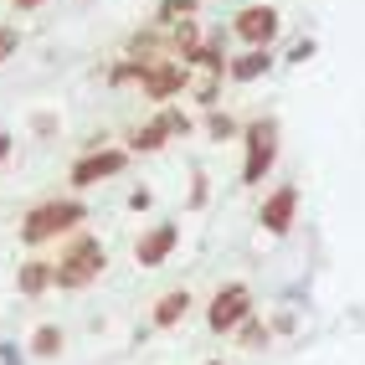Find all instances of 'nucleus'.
<instances>
[{
	"label": "nucleus",
	"mask_w": 365,
	"mask_h": 365,
	"mask_svg": "<svg viewBox=\"0 0 365 365\" xmlns=\"http://www.w3.org/2000/svg\"><path fill=\"white\" fill-rule=\"evenodd\" d=\"M83 222H88V206L78 196H52V201H41V206H31L21 216V242H26V247H41V242L72 237Z\"/></svg>",
	"instance_id": "obj_1"
},
{
	"label": "nucleus",
	"mask_w": 365,
	"mask_h": 365,
	"mask_svg": "<svg viewBox=\"0 0 365 365\" xmlns=\"http://www.w3.org/2000/svg\"><path fill=\"white\" fill-rule=\"evenodd\" d=\"M103 267H108V247H103V242L93 237V232H72L67 247L57 252V283L52 288L78 294V288H88V283L103 278Z\"/></svg>",
	"instance_id": "obj_2"
},
{
	"label": "nucleus",
	"mask_w": 365,
	"mask_h": 365,
	"mask_svg": "<svg viewBox=\"0 0 365 365\" xmlns=\"http://www.w3.org/2000/svg\"><path fill=\"white\" fill-rule=\"evenodd\" d=\"M278 118L273 113H262V118H252L247 129H242V144H247V160H242V185H262L267 180V170H273V160H278Z\"/></svg>",
	"instance_id": "obj_3"
},
{
	"label": "nucleus",
	"mask_w": 365,
	"mask_h": 365,
	"mask_svg": "<svg viewBox=\"0 0 365 365\" xmlns=\"http://www.w3.org/2000/svg\"><path fill=\"white\" fill-rule=\"evenodd\" d=\"M242 319H252V288L242 283V278H232V283H222V288L211 294V304H206V329H211V334H237Z\"/></svg>",
	"instance_id": "obj_4"
},
{
	"label": "nucleus",
	"mask_w": 365,
	"mask_h": 365,
	"mask_svg": "<svg viewBox=\"0 0 365 365\" xmlns=\"http://www.w3.org/2000/svg\"><path fill=\"white\" fill-rule=\"evenodd\" d=\"M124 165H129V150H113V144H98V150H88L72 160L67 170V180L72 190H93L98 180H113V175H124Z\"/></svg>",
	"instance_id": "obj_5"
},
{
	"label": "nucleus",
	"mask_w": 365,
	"mask_h": 365,
	"mask_svg": "<svg viewBox=\"0 0 365 365\" xmlns=\"http://www.w3.org/2000/svg\"><path fill=\"white\" fill-rule=\"evenodd\" d=\"M299 222V185L294 180H283L278 190H267L262 206H257V227L267 237H288V227Z\"/></svg>",
	"instance_id": "obj_6"
},
{
	"label": "nucleus",
	"mask_w": 365,
	"mask_h": 365,
	"mask_svg": "<svg viewBox=\"0 0 365 365\" xmlns=\"http://www.w3.org/2000/svg\"><path fill=\"white\" fill-rule=\"evenodd\" d=\"M190 78H185V62L180 57H155L150 67H144V78H139V88H144V98L150 103H170V98H180V88H185Z\"/></svg>",
	"instance_id": "obj_7"
},
{
	"label": "nucleus",
	"mask_w": 365,
	"mask_h": 365,
	"mask_svg": "<svg viewBox=\"0 0 365 365\" xmlns=\"http://www.w3.org/2000/svg\"><path fill=\"white\" fill-rule=\"evenodd\" d=\"M175 247H180V222H155L134 237V262L139 267H165Z\"/></svg>",
	"instance_id": "obj_8"
},
{
	"label": "nucleus",
	"mask_w": 365,
	"mask_h": 365,
	"mask_svg": "<svg viewBox=\"0 0 365 365\" xmlns=\"http://www.w3.org/2000/svg\"><path fill=\"white\" fill-rule=\"evenodd\" d=\"M278 26H283V16H278L273 6H242V11L232 16V36H242L247 46H273Z\"/></svg>",
	"instance_id": "obj_9"
},
{
	"label": "nucleus",
	"mask_w": 365,
	"mask_h": 365,
	"mask_svg": "<svg viewBox=\"0 0 365 365\" xmlns=\"http://www.w3.org/2000/svg\"><path fill=\"white\" fill-rule=\"evenodd\" d=\"M190 288H165V294L155 299V309H150V324L155 329H175V324H185V314H190Z\"/></svg>",
	"instance_id": "obj_10"
},
{
	"label": "nucleus",
	"mask_w": 365,
	"mask_h": 365,
	"mask_svg": "<svg viewBox=\"0 0 365 365\" xmlns=\"http://www.w3.org/2000/svg\"><path fill=\"white\" fill-rule=\"evenodd\" d=\"M52 283H57V262H46V257H26V262L16 267V288L26 299H41Z\"/></svg>",
	"instance_id": "obj_11"
},
{
	"label": "nucleus",
	"mask_w": 365,
	"mask_h": 365,
	"mask_svg": "<svg viewBox=\"0 0 365 365\" xmlns=\"http://www.w3.org/2000/svg\"><path fill=\"white\" fill-rule=\"evenodd\" d=\"M267 67H273V52H267V46H247L242 57H232L227 78H232V83H257Z\"/></svg>",
	"instance_id": "obj_12"
},
{
	"label": "nucleus",
	"mask_w": 365,
	"mask_h": 365,
	"mask_svg": "<svg viewBox=\"0 0 365 365\" xmlns=\"http://www.w3.org/2000/svg\"><path fill=\"white\" fill-rule=\"evenodd\" d=\"M196 46H201V31H196V16H180L175 26H170V57H180V62H190V57H196Z\"/></svg>",
	"instance_id": "obj_13"
},
{
	"label": "nucleus",
	"mask_w": 365,
	"mask_h": 365,
	"mask_svg": "<svg viewBox=\"0 0 365 365\" xmlns=\"http://www.w3.org/2000/svg\"><path fill=\"white\" fill-rule=\"evenodd\" d=\"M165 124H160V118H150V124H139L134 134H129V150L134 155H155V150H165Z\"/></svg>",
	"instance_id": "obj_14"
},
{
	"label": "nucleus",
	"mask_w": 365,
	"mask_h": 365,
	"mask_svg": "<svg viewBox=\"0 0 365 365\" xmlns=\"http://www.w3.org/2000/svg\"><path fill=\"white\" fill-rule=\"evenodd\" d=\"M62 345H67V334H62L57 324H41V329L31 334V355H36V360H52V355H62Z\"/></svg>",
	"instance_id": "obj_15"
},
{
	"label": "nucleus",
	"mask_w": 365,
	"mask_h": 365,
	"mask_svg": "<svg viewBox=\"0 0 365 365\" xmlns=\"http://www.w3.org/2000/svg\"><path fill=\"white\" fill-rule=\"evenodd\" d=\"M267 339H273V329H267L257 314H252V319H242V329H237V345H242V350H262Z\"/></svg>",
	"instance_id": "obj_16"
},
{
	"label": "nucleus",
	"mask_w": 365,
	"mask_h": 365,
	"mask_svg": "<svg viewBox=\"0 0 365 365\" xmlns=\"http://www.w3.org/2000/svg\"><path fill=\"white\" fill-rule=\"evenodd\" d=\"M206 139H216V144L237 139V118H232V113H222V108H206Z\"/></svg>",
	"instance_id": "obj_17"
},
{
	"label": "nucleus",
	"mask_w": 365,
	"mask_h": 365,
	"mask_svg": "<svg viewBox=\"0 0 365 365\" xmlns=\"http://www.w3.org/2000/svg\"><path fill=\"white\" fill-rule=\"evenodd\" d=\"M216 93H222V72H201V78L190 83V98L201 108H216Z\"/></svg>",
	"instance_id": "obj_18"
},
{
	"label": "nucleus",
	"mask_w": 365,
	"mask_h": 365,
	"mask_svg": "<svg viewBox=\"0 0 365 365\" xmlns=\"http://www.w3.org/2000/svg\"><path fill=\"white\" fill-rule=\"evenodd\" d=\"M160 124H165V134H170V139H180V134H190V118H185L180 108H170V103L160 108Z\"/></svg>",
	"instance_id": "obj_19"
},
{
	"label": "nucleus",
	"mask_w": 365,
	"mask_h": 365,
	"mask_svg": "<svg viewBox=\"0 0 365 365\" xmlns=\"http://www.w3.org/2000/svg\"><path fill=\"white\" fill-rule=\"evenodd\" d=\"M16 46H21L16 26H0V62H6V57H16Z\"/></svg>",
	"instance_id": "obj_20"
},
{
	"label": "nucleus",
	"mask_w": 365,
	"mask_h": 365,
	"mask_svg": "<svg viewBox=\"0 0 365 365\" xmlns=\"http://www.w3.org/2000/svg\"><path fill=\"white\" fill-rule=\"evenodd\" d=\"M309 57H314V41H309V36H304V41H299V46H294V52H288V62H309Z\"/></svg>",
	"instance_id": "obj_21"
},
{
	"label": "nucleus",
	"mask_w": 365,
	"mask_h": 365,
	"mask_svg": "<svg viewBox=\"0 0 365 365\" xmlns=\"http://www.w3.org/2000/svg\"><path fill=\"white\" fill-rule=\"evenodd\" d=\"M11 150H16V139H11L6 129H0V160H11Z\"/></svg>",
	"instance_id": "obj_22"
},
{
	"label": "nucleus",
	"mask_w": 365,
	"mask_h": 365,
	"mask_svg": "<svg viewBox=\"0 0 365 365\" xmlns=\"http://www.w3.org/2000/svg\"><path fill=\"white\" fill-rule=\"evenodd\" d=\"M16 11H36V6H46V0H11Z\"/></svg>",
	"instance_id": "obj_23"
},
{
	"label": "nucleus",
	"mask_w": 365,
	"mask_h": 365,
	"mask_svg": "<svg viewBox=\"0 0 365 365\" xmlns=\"http://www.w3.org/2000/svg\"><path fill=\"white\" fill-rule=\"evenodd\" d=\"M180 6H185V16H196V6H201V0H180Z\"/></svg>",
	"instance_id": "obj_24"
},
{
	"label": "nucleus",
	"mask_w": 365,
	"mask_h": 365,
	"mask_svg": "<svg viewBox=\"0 0 365 365\" xmlns=\"http://www.w3.org/2000/svg\"><path fill=\"white\" fill-rule=\"evenodd\" d=\"M206 365H222V360H206Z\"/></svg>",
	"instance_id": "obj_25"
}]
</instances>
